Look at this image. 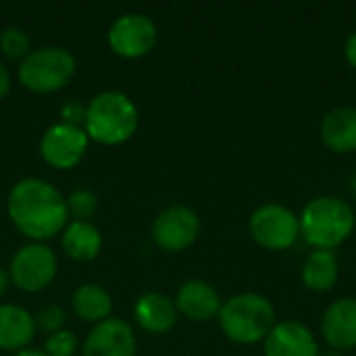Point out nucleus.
Returning <instances> with one entry per match:
<instances>
[{"mask_svg":"<svg viewBox=\"0 0 356 356\" xmlns=\"http://www.w3.org/2000/svg\"><path fill=\"white\" fill-rule=\"evenodd\" d=\"M6 211L13 225L29 240L44 242L69 223L67 198L46 179H19L6 198Z\"/></svg>","mask_w":356,"mask_h":356,"instance_id":"obj_1","label":"nucleus"},{"mask_svg":"<svg viewBox=\"0 0 356 356\" xmlns=\"http://www.w3.org/2000/svg\"><path fill=\"white\" fill-rule=\"evenodd\" d=\"M140 123V113L136 102L117 90H106L96 94L83 115V131L90 140L104 144V146H117L127 142Z\"/></svg>","mask_w":356,"mask_h":356,"instance_id":"obj_2","label":"nucleus"},{"mask_svg":"<svg viewBox=\"0 0 356 356\" xmlns=\"http://www.w3.org/2000/svg\"><path fill=\"white\" fill-rule=\"evenodd\" d=\"M300 236L315 250H334L355 232L353 207L338 196H317L300 213Z\"/></svg>","mask_w":356,"mask_h":356,"instance_id":"obj_3","label":"nucleus"},{"mask_svg":"<svg viewBox=\"0 0 356 356\" xmlns=\"http://www.w3.org/2000/svg\"><path fill=\"white\" fill-rule=\"evenodd\" d=\"M217 319L227 340L236 344H257L263 342L275 325V309L267 296L242 292L223 302Z\"/></svg>","mask_w":356,"mask_h":356,"instance_id":"obj_4","label":"nucleus"},{"mask_svg":"<svg viewBox=\"0 0 356 356\" xmlns=\"http://www.w3.org/2000/svg\"><path fill=\"white\" fill-rule=\"evenodd\" d=\"M75 56L63 46H42L31 50L17 69L19 81L33 94L63 90L75 75Z\"/></svg>","mask_w":356,"mask_h":356,"instance_id":"obj_5","label":"nucleus"},{"mask_svg":"<svg viewBox=\"0 0 356 356\" xmlns=\"http://www.w3.org/2000/svg\"><path fill=\"white\" fill-rule=\"evenodd\" d=\"M252 240L265 250H288L300 238L298 215L277 202L259 207L248 221Z\"/></svg>","mask_w":356,"mask_h":356,"instance_id":"obj_6","label":"nucleus"},{"mask_svg":"<svg viewBox=\"0 0 356 356\" xmlns=\"http://www.w3.org/2000/svg\"><path fill=\"white\" fill-rule=\"evenodd\" d=\"M56 254L44 242H29L21 246L8 265L10 284L23 292H42L56 277Z\"/></svg>","mask_w":356,"mask_h":356,"instance_id":"obj_7","label":"nucleus"},{"mask_svg":"<svg viewBox=\"0 0 356 356\" xmlns=\"http://www.w3.org/2000/svg\"><path fill=\"white\" fill-rule=\"evenodd\" d=\"M152 242L165 252H184L200 236V217L194 209L173 204L163 209L150 229Z\"/></svg>","mask_w":356,"mask_h":356,"instance_id":"obj_8","label":"nucleus"},{"mask_svg":"<svg viewBox=\"0 0 356 356\" xmlns=\"http://www.w3.org/2000/svg\"><path fill=\"white\" fill-rule=\"evenodd\" d=\"M159 40V29L152 17L144 13H125L117 17L108 29V46L117 56H146Z\"/></svg>","mask_w":356,"mask_h":356,"instance_id":"obj_9","label":"nucleus"},{"mask_svg":"<svg viewBox=\"0 0 356 356\" xmlns=\"http://www.w3.org/2000/svg\"><path fill=\"white\" fill-rule=\"evenodd\" d=\"M88 142L90 138L83 127L60 121L44 131L40 140V154L50 167L67 171L77 167L79 161L86 156Z\"/></svg>","mask_w":356,"mask_h":356,"instance_id":"obj_10","label":"nucleus"},{"mask_svg":"<svg viewBox=\"0 0 356 356\" xmlns=\"http://www.w3.org/2000/svg\"><path fill=\"white\" fill-rule=\"evenodd\" d=\"M136 348L131 325L115 317L96 323L83 340V356H136Z\"/></svg>","mask_w":356,"mask_h":356,"instance_id":"obj_11","label":"nucleus"},{"mask_svg":"<svg viewBox=\"0 0 356 356\" xmlns=\"http://www.w3.org/2000/svg\"><path fill=\"white\" fill-rule=\"evenodd\" d=\"M265 356H319L313 332L300 321H280L263 340Z\"/></svg>","mask_w":356,"mask_h":356,"instance_id":"obj_12","label":"nucleus"},{"mask_svg":"<svg viewBox=\"0 0 356 356\" xmlns=\"http://www.w3.org/2000/svg\"><path fill=\"white\" fill-rule=\"evenodd\" d=\"M177 313L192 321H211L219 315L223 302L219 292L204 280H186L175 294Z\"/></svg>","mask_w":356,"mask_h":356,"instance_id":"obj_13","label":"nucleus"},{"mask_svg":"<svg viewBox=\"0 0 356 356\" xmlns=\"http://www.w3.org/2000/svg\"><path fill=\"white\" fill-rule=\"evenodd\" d=\"M323 340L334 350H355L356 348V298L334 300L321 319Z\"/></svg>","mask_w":356,"mask_h":356,"instance_id":"obj_14","label":"nucleus"},{"mask_svg":"<svg viewBox=\"0 0 356 356\" xmlns=\"http://www.w3.org/2000/svg\"><path fill=\"white\" fill-rule=\"evenodd\" d=\"M177 317L179 313L175 300L163 292H146L136 300L134 307V319L140 330L154 336L171 332L177 323Z\"/></svg>","mask_w":356,"mask_h":356,"instance_id":"obj_15","label":"nucleus"},{"mask_svg":"<svg viewBox=\"0 0 356 356\" xmlns=\"http://www.w3.org/2000/svg\"><path fill=\"white\" fill-rule=\"evenodd\" d=\"M321 142L336 154L356 150V106H338L321 119Z\"/></svg>","mask_w":356,"mask_h":356,"instance_id":"obj_16","label":"nucleus"},{"mask_svg":"<svg viewBox=\"0 0 356 356\" xmlns=\"http://www.w3.org/2000/svg\"><path fill=\"white\" fill-rule=\"evenodd\" d=\"M35 336L33 315L19 305H0V350L19 353Z\"/></svg>","mask_w":356,"mask_h":356,"instance_id":"obj_17","label":"nucleus"},{"mask_svg":"<svg viewBox=\"0 0 356 356\" xmlns=\"http://www.w3.org/2000/svg\"><path fill=\"white\" fill-rule=\"evenodd\" d=\"M63 250L77 263L94 261L102 250V234L90 221H69L60 234Z\"/></svg>","mask_w":356,"mask_h":356,"instance_id":"obj_18","label":"nucleus"},{"mask_svg":"<svg viewBox=\"0 0 356 356\" xmlns=\"http://www.w3.org/2000/svg\"><path fill=\"white\" fill-rule=\"evenodd\" d=\"M300 277L307 290L323 294L330 292L338 277H340V265H338V257L334 250H313L300 269Z\"/></svg>","mask_w":356,"mask_h":356,"instance_id":"obj_19","label":"nucleus"},{"mask_svg":"<svg viewBox=\"0 0 356 356\" xmlns=\"http://www.w3.org/2000/svg\"><path fill=\"white\" fill-rule=\"evenodd\" d=\"M73 313L88 323H100L111 319L113 313V298L111 294L98 284H81L71 296Z\"/></svg>","mask_w":356,"mask_h":356,"instance_id":"obj_20","label":"nucleus"},{"mask_svg":"<svg viewBox=\"0 0 356 356\" xmlns=\"http://www.w3.org/2000/svg\"><path fill=\"white\" fill-rule=\"evenodd\" d=\"M0 50L4 56L8 58H15V60H23L29 52H31V42H29V35L17 27V25H10V27H4L0 31Z\"/></svg>","mask_w":356,"mask_h":356,"instance_id":"obj_21","label":"nucleus"},{"mask_svg":"<svg viewBox=\"0 0 356 356\" xmlns=\"http://www.w3.org/2000/svg\"><path fill=\"white\" fill-rule=\"evenodd\" d=\"M67 211L73 221H90L98 211V196L86 188L73 190L67 196Z\"/></svg>","mask_w":356,"mask_h":356,"instance_id":"obj_22","label":"nucleus"},{"mask_svg":"<svg viewBox=\"0 0 356 356\" xmlns=\"http://www.w3.org/2000/svg\"><path fill=\"white\" fill-rule=\"evenodd\" d=\"M33 321H35V330H42L44 334L50 336V334H56V332L65 330L67 313H65V309L58 307V305H46V307H42V309L35 313Z\"/></svg>","mask_w":356,"mask_h":356,"instance_id":"obj_23","label":"nucleus"},{"mask_svg":"<svg viewBox=\"0 0 356 356\" xmlns=\"http://www.w3.org/2000/svg\"><path fill=\"white\" fill-rule=\"evenodd\" d=\"M77 336L71 330H60L50 334L44 342V353L48 356H73L77 353Z\"/></svg>","mask_w":356,"mask_h":356,"instance_id":"obj_24","label":"nucleus"},{"mask_svg":"<svg viewBox=\"0 0 356 356\" xmlns=\"http://www.w3.org/2000/svg\"><path fill=\"white\" fill-rule=\"evenodd\" d=\"M344 54H346V60H348V65L353 67L356 71V29L348 35V40H346V46H344Z\"/></svg>","mask_w":356,"mask_h":356,"instance_id":"obj_25","label":"nucleus"},{"mask_svg":"<svg viewBox=\"0 0 356 356\" xmlns=\"http://www.w3.org/2000/svg\"><path fill=\"white\" fill-rule=\"evenodd\" d=\"M8 90H10V73H8V69L0 63V102L4 100V96L8 94Z\"/></svg>","mask_w":356,"mask_h":356,"instance_id":"obj_26","label":"nucleus"},{"mask_svg":"<svg viewBox=\"0 0 356 356\" xmlns=\"http://www.w3.org/2000/svg\"><path fill=\"white\" fill-rule=\"evenodd\" d=\"M8 286H10V277H8V271L0 269V298H2L4 294H6Z\"/></svg>","mask_w":356,"mask_h":356,"instance_id":"obj_27","label":"nucleus"},{"mask_svg":"<svg viewBox=\"0 0 356 356\" xmlns=\"http://www.w3.org/2000/svg\"><path fill=\"white\" fill-rule=\"evenodd\" d=\"M13 356H48L44 350H35V348H25V350H19Z\"/></svg>","mask_w":356,"mask_h":356,"instance_id":"obj_28","label":"nucleus"},{"mask_svg":"<svg viewBox=\"0 0 356 356\" xmlns=\"http://www.w3.org/2000/svg\"><path fill=\"white\" fill-rule=\"evenodd\" d=\"M350 192H353V196L356 198V173L353 175V179H350Z\"/></svg>","mask_w":356,"mask_h":356,"instance_id":"obj_29","label":"nucleus"},{"mask_svg":"<svg viewBox=\"0 0 356 356\" xmlns=\"http://www.w3.org/2000/svg\"><path fill=\"white\" fill-rule=\"evenodd\" d=\"M325 356H338V355H334V353H332V355H325Z\"/></svg>","mask_w":356,"mask_h":356,"instance_id":"obj_30","label":"nucleus"}]
</instances>
